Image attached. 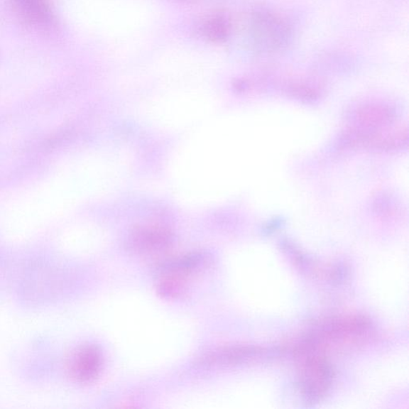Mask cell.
<instances>
[{
    "mask_svg": "<svg viewBox=\"0 0 409 409\" xmlns=\"http://www.w3.org/2000/svg\"><path fill=\"white\" fill-rule=\"evenodd\" d=\"M251 26L253 47L259 53H277L289 46L293 40L291 26L270 11H256Z\"/></svg>",
    "mask_w": 409,
    "mask_h": 409,
    "instance_id": "cell-1",
    "label": "cell"
},
{
    "mask_svg": "<svg viewBox=\"0 0 409 409\" xmlns=\"http://www.w3.org/2000/svg\"><path fill=\"white\" fill-rule=\"evenodd\" d=\"M104 366V356L98 347L86 344L77 349L70 356L67 369L72 379L80 383L94 381Z\"/></svg>",
    "mask_w": 409,
    "mask_h": 409,
    "instance_id": "cell-2",
    "label": "cell"
},
{
    "mask_svg": "<svg viewBox=\"0 0 409 409\" xmlns=\"http://www.w3.org/2000/svg\"><path fill=\"white\" fill-rule=\"evenodd\" d=\"M334 372L327 361L322 357L313 356L306 362L302 373L303 391L310 400H317L328 391Z\"/></svg>",
    "mask_w": 409,
    "mask_h": 409,
    "instance_id": "cell-3",
    "label": "cell"
},
{
    "mask_svg": "<svg viewBox=\"0 0 409 409\" xmlns=\"http://www.w3.org/2000/svg\"><path fill=\"white\" fill-rule=\"evenodd\" d=\"M172 243V236L165 230L158 228L141 229L134 232L130 240L133 251L153 253L165 251Z\"/></svg>",
    "mask_w": 409,
    "mask_h": 409,
    "instance_id": "cell-4",
    "label": "cell"
},
{
    "mask_svg": "<svg viewBox=\"0 0 409 409\" xmlns=\"http://www.w3.org/2000/svg\"><path fill=\"white\" fill-rule=\"evenodd\" d=\"M231 31V23L224 15L209 17L203 25V33L209 40L214 43L225 42Z\"/></svg>",
    "mask_w": 409,
    "mask_h": 409,
    "instance_id": "cell-5",
    "label": "cell"
}]
</instances>
